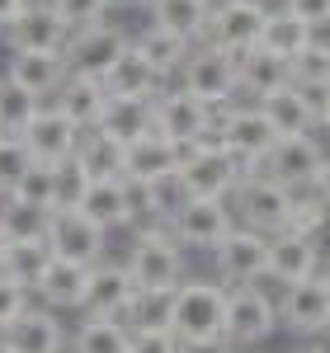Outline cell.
<instances>
[{
    "instance_id": "1",
    "label": "cell",
    "mask_w": 330,
    "mask_h": 353,
    "mask_svg": "<svg viewBox=\"0 0 330 353\" xmlns=\"http://www.w3.org/2000/svg\"><path fill=\"white\" fill-rule=\"evenodd\" d=\"M170 334L179 344H208L226 334V288L213 278H184L170 301Z\"/></svg>"
},
{
    "instance_id": "2",
    "label": "cell",
    "mask_w": 330,
    "mask_h": 353,
    "mask_svg": "<svg viewBox=\"0 0 330 353\" xmlns=\"http://www.w3.org/2000/svg\"><path fill=\"white\" fill-rule=\"evenodd\" d=\"M123 269H128L137 292H175L189 278V254L175 245V236L165 226H146V231H137Z\"/></svg>"
},
{
    "instance_id": "3",
    "label": "cell",
    "mask_w": 330,
    "mask_h": 353,
    "mask_svg": "<svg viewBox=\"0 0 330 353\" xmlns=\"http://www.w3.org/2000/svg\"><path fill=\"white\" fill-rule=\"evenodd\" d=\"M213 132H217L222 151L241 165V174L260 170L274 151V128L264 123V113L255 104H226V109H213Z\"/></svg>"
},
{
    "instance_id": "4",
    "label": "cell",
    "mask_w": 330,
    "mask_h": 353,
    "mask_svg": "<svg viewBox=\"0 0 330 353\" xmlns=\"http://www.w3.org/2000/svg\"><path fill=\"white\" fill-rule=\"evenodd\" d=\"M231 217L236 226H246V231H260V236H278L283 226H288V208H293V189H283L274 184L269 174H260V170H250L241 174V184L231 189Z\"/></svg>"
},
{
    "instance_id": "5",
    "label": "cell",
    "mask_w": 330,
    "mask_h": 353,
    "mask_svg": "<svg viewBox=\"0 0 330 353\" xmlns=\"http://www.w3.org/2000/svg\"><path fill=\"white\" fill-rule=\"evenodd\" d=\"M170 85H179L184 94H193L203 109H226V104H236V57L217 52V48H208V43H193L189 61L179 66V76Z\"/></svg>"
},
{
    "instance_id": "6",
    "label": "cell",
    "mask_w": 330,
    "mask_h": 353,
    "mask_svg": "<svg viewBox=\"0 0 330 353\" xmlns=\"http://www.w3.org/2000/svg\"><path fill=\"white\" fill-rule=\"evenodd\" d=\"M269 19V5L264 0H217L213 14H208V33L203 43L217 48L226 57H246L260 48V33Z\"/></svg>"
},
{
    "instance_id": "7",
    "label": "cell",
    "mask_w": 330,
    "mask_h": 353,
    "mask_svg": "<svg viewBox=\"0 0 330 353\" xmlns=\"http://www.w3.org/2000/svg\"><path fill=\"white\" fill-rule=\"evenodd\" d=\"M231 226H236V217H231V203L226 198H189L175 217H170V236H175V245L189 254V250H217L226 236H231Z\"/></svg>"
},
{
    "instance_id": "8",
    "label": "cell",
    "mask_w": 330,
    "mask_h": 353,
    "mask_svg": "<svg viewBox=\"0 0 330 353\" xmlns=\"http://www.w3.org/2000/svg\"><path fill=\"white\" fill-rule=\"evenodd\" d=\"M278 330V301L260 288H231L226 292V344L231 349H255Z\"/></svg>"
},
{
    "instance_id": "9",
    "label": "cell",
    "mask_w": 330,
    "mask_h": 353,
    "mask_svg": "<svg viewBox=\"0 0 330 353\" xmlns=\"http://www.w3.org/2000/svg\"><path fill=\"white\" fill-rule=\"evenodd\" d=\"M213 264H217V283L226 292L231 288H255L269 273V236L231 226V236L213 250Z\"/></svg>"
},
{
    "instance_id": "10",
    "label": "cell",
    "mask_w": 330,
    "mask_h": 353,
    "mask_svg": "<svg viewBox=\"0 0 330 353\" xmlns=\"http://www.w3.org/2000/svg\"><path fill=\"white\" fill-rule=\"evenodd\" d=\"M151 132H161L175 146H193V141H203L213 132V109H203L179 85H165L151 99Z\"/></svg>"
},
{
    "instance_id": "11",
    "label": "cell",
    "mask_w": 330,
    "mask_h": 353,
    "mask_svg": "<svg viewBox=\"0 0 330 353\" xmlns=\"http://www.w3.org/2000/svg\"><path fill=\"white\" fill-rule=\"evenodd\" d=\"M128 28L123 24H95V28H81V33H71V43H66V71L71 76H90V81H104L109 76V66L118 57L128 52Z\"/></svg>"
},
{
    "instance_id": "12",
    "label": "cell",
    "mask_w": 330,
    "mask_h": 353,
    "mask_svg": "<svg viewBox=\"0 0 330 353\" xmlns=\"http://www.w3.org/2000/svg\"><path fill=\"white\" fill-rule=\"evenodd\" d=\"M179 179H184L189 198H231V189L241 184V165L222 151L217 132H208L203 141H198V151L184 161Z\"/></svg>"
},
{
    "instance_id": "13",
    "label": "cell",
    "mask_w": 330,
    "mask_h": 353,
    "mask_svg": "<svg viewBox=\"0 0 330 353\" xmlns=\"http://www.w3.org/2000/svg\"><path fill=\"white\" fill-rule=\"evenodd\" d=\"M48 250H52V259L81 264V269H95L99 259H109V231H99L85 212H52Z\"/></svg>"
},
{
    "instance_id": "14",
    "label": "cell",
    "mask_w": 330,
    "mask_h": 353,
    "mask_svg": "<svg viewBox=\"0 0 330 353\" xmlns=\"http://www.w3.org/2000/svg\"><path fill=\"white\" fill-rule=\"evenodd\" d=\"M137 297V288H133V278L123 264H113V259H99L90 278H85V301H81V316L85 321H123L128 316V306Z\"/></svg>"
},
{
    "instance_id": "15",
    "label": "cell",
    "mask_w": 330,
    "mask_h": 353,
    "mask_svg": "<svg viewBox=\"0 0 330 353\" xmlns=\"http://www.w3.org/2000/svg\"><path fill=\"white\" fill-rule=\"evenodd\" d=\"M71 344V334L61 325V316L48 311V306H28L19 321H10V325L0 330V349L5 353H66Z\"/></svg>"
},
{
    "instance_id": "16",
    "label": "cell",
    "mask_w": 330,
    "mask_h": 353,
    "mask_svg": "<svg viewBox=\"0 0 330 353\" xmlns=\"http://www.w3.org/2000/svg\"><path fill=\"white\" fill-rule=\"evenodd\" d=\"M321 161H326V151H321V141H316L311 132L307 137H278L274 151H269V161L260 165V174H269V179L283 184V189H311Z\"/></svg>"
},
{
    "instance_id": "17",
    "label": "cell",
    "mask_w": 330,
    "mask_h": 353,
    "mask_svg": "<svg viewBox=\"0 0 330 353\" xmlns=\"http://www.w3.org/2000/svg\"><path fill=\"white\" fill-rule=\"evenodd\" d=\"M278 325H288L293 334H330V283L326 278H307V283L283 288Z\"/></svg>"
},
{
    "instance_id": "18",
    "label": "cell",
    "mask_w": 330,
    "mask_h": 353,
    "mask_svg": "<svg viewBox=\"0 0 330 353\" xmlns=\"http://www.w3.org/2000/svg\"><path fill=\"white\" fill-rule=\"evenodd\" d=\"M5 43H10V52H66L71 28L52 14L48 0H28L24 14L5 28Z\"/></svg>"
},
{
    "instance_id": "19",
    "label": "cell",
    "mask_w": 330,
    "mask_h": 353,
    "mask_svg": "<svg viewBox=\"0 0 330 353\" xmlns=\"http://www.w3.org/2000/svg\"><path fill=\"white\" fill-rule=\"evenodd\" d=\"M28 146V156L38 165H61L76 156V146H81V128L66 118V113H57L52 104H43L38 109V118L24 128V137H19Z\"/></svg>"
},
{
    "instance_id": "20",
    "label": "cell",
    "mask_w": 330,
    "mask_h": 353,
    "mask_svg": "<svg viewBox=\"0 0 330 353\" xmlns=\"http://www.w3.org/2000/svg\"><path fill=\"white\" fill-rule=\"evenodd\" d=\"M283 288L293 283H307V278H321V245L307 241V236H293V231H278L269 236V273Z\"/></svg>"
},
{
    "instance_id": "21",
    "label": "cell",
    "mask_w": 330,
    "mask_h": 353,
    "mask_svg": "<svg viewBox=\"0 0 330 353\" xmlns=\"http://www.w3.org/2000/svg\"><path fill=\"white\" fill-rule=\"evenodd\" d=\"M66 57L61 52H10V61H5V81H14L19 90H28L33 99H52L57 90L66 85Z\"/></svg>"
},
{
    "instance_id": "22",
    "label": "cell",
    "mask_w": 330,
    "mask_h": 353,
    "mask_svg": "<svg viewBox=\"0 0 330 353\" xmlns=\"http://www.w3.org/2000/svg\"><path fill=\"white\" fill-rule=\"evenodd\" d=\"M99 85H104V94H109V99H142V104H151L170 81H161V76H156V66H151V61L128 43V52L113 61L109 76H104Z\"/></svg>"
},
{
    "instance_id": "23",
    "label": "cell",
    "mask_w": 330,
    "mask_h": 353,
    "mask_svg": "<svg viewBox=\"0 0 330 353\" xmlns=\"http://www.w3.org/2000/svg\"><path fill=\"white\" fill-rule=\"evenodd\" d=\"M161 174H179V146L165 141L161 132L137 137L128 151H123V179H137V184H151Z\"/></svg>"
},
{
    "instance_id": "24",
    "label": "cell",
    "mask_w": 330,
    "mask_h": 353,
    "mask_svg": "<svg viewBox=\"0 0 330 353\" xmlns=\"http://www.w3.org/2000/svg\"><path fill=\"white\" fill-rule=\"evenodd\" d=\"M48 104H52L57 113H66L81 132H90V128H99V118L109 109V94H104V85L90 81V76H66V85L57 90Z\"/></svg>"
},
{
    "instance_id": "25",
    "label": "cell",
    "mask_w": 330,
    "mask_h": 353,
    "mask_svg": "<svg viewBox=\"0 0 330 353\" xmlns=\"http://www.w3.org/2000/svg\"><path fill=\"white\" fill-rule=\"evenodd\" d=\"M85 278H90V269L66 264V259H52V264L43 269V278H38L33 297H38V306H48V311H57V316H61V311H81Z\"/></svg>"
},
{
    "instance_id": "26",
    "label": "cell",
    "mask_w": 330,
    "mask_h": 353,
    "mask_svg": "<svg viewBox=\"0 0 330 353\" xmlns=\"http://www.w3.org/2000/svg\"><path fill=\"white\" fill-rule=\"evenodd\" d=\"M81 212L99 231H133V212H128V184L123 179H95L85 193Z\"/></svg>"
},
{
    "instance_id": "27",
    "label": "cell",
    "mask_w": 330,
    "mask_h": 353,
    "mask_svg": "<svg viewBox=\"0 0 330 353\" xmlns=\"http://www.w3.org/2000/svg\"><path fill=\"white\" fill-rule=\"evenodd\" d=\"M283 85H293V76H288V61L269 57L264 48H255V52L236 57V90H241V94H250L255 104H260L264 94L283 90Z\"/></svg>"
},
{
    "instance_id": "28",
    "label": "cell",
    "mask_w": 330,
    "mask_h": 353,
    "mask_svg": "<svg viewBox=\"0 0 330 353\" xmlns=\"http://www.w3.org/2000/svg\"><path fill=\"white\" fill-rule=\"evenodd\" d=\"M213 5L217 0H156L151 5V24L175 33V38H184V43H203Z\"/></svg>"
},
{
    "instance_id": "29",
    "label": "cell",
    "mask_w": 330,
    "mask_h": 353,
    "mask_svg": "<svg viewBox=\"0 0 330 353\" xmlns=\"http://www.w3.org/2000/svg\"><path fill=\"white\" fill-rule=\"evenodd\" d=\"M133 48L156 66V76H161V81H175V76H179V66H184L189 52H193V43H184V38H175V33H165V28H156V24L142 28L137 38H133Z\"/></svg>"
},
{
    "instance_id": "30",
    "label": "cell",
    "mask_w": 330,
    "mask_h": 353,
    "mask_svg": "<svg viewBox=\"0 0 330 353\" xmlns=\"http://www.w3.org/2000/svg\"><path fill=\"white\" fill-rule=\"evenodd\" d=\"M123 141H113L109 132H99V128H90L81 132V146H76V161L90 179H123Z\"/></svg>"
},
{
    "instance_id": "31",
    "label": "cell",
    "mask_w": 330,
    "mask_h": 353,
    "mask_svg": "<svg viewBox=\"0 0 330 353\" xmlns=\"http://www.w3.org/2000/svg\"><path fill=\"white\" fill-rule=\"evenodd\" d=\"M316 33L302 24V19H293L288 10H269V19H264V33H260V48L278 61H293V57L302 52L307 43H311Z\"/></svg>"
},
{
    "instance_id": "32",
    "label": "cell",
    "mask_w": 330,
    "mask_h": 353,
    "mask_svg": "<svg viewBox=\"0 0 330 353\" xmlns=\"http://www.w3.org/2000/svg\"><path fill=\"white\" fill-rule=\"evenodd\" d=\"M48 264H52V250H48V241H19V245H5L0 273H5L10 283H19L24 292H33Z\"/></svg>"
},
{
    "instance_id": "33",
    "label": "cell",
    "mask_w": 330,
    "mask_h": 353,
    "mask_svg": "<svg viewBox=\"0 0 330 353\" xmlns=\"http://www.w3.org/2000/svg\"><path fill=\"white\" fill-rule=\"evenodd\" d=\"M255 109L264 113V123L274 128V137H307V132H311L307 109H302V99H298L293 85H283V90H274V94H264Z\"/></svg>"
},
{
    "instance_id": "34",
    "label": "cell",
    "mask_w": 330,
    "mask_h": 353,
    "mask_svg": "<svg viewBox=\"0 0 330 353\" xmlns=\"http://www.w3.org/2000/svg\"><path fill=\"white\" fill-rule=\"evenodd\" d=\"M48 226H52V212L28 208V203H14V198H0V236H5V245L48 241Z\"/></svg>"
},
{
    "instance_id": "35",
    "label": "cell",
    "mask_w": 330,
    "mask_h": 353,
    "mask_svg": "<svg viewBox=\"0 0 330 353\" xmlns=\"http://www.w3.org/2000/svg\"><path fill=\"white\" fill-rule=\"evenodd\" d=\"M99 132H109L113 141L133 146L137 137L151 132V104H142V99H109V109L99 118Z\"/></svg>"
},
{
    "instance_id": "36",
    "label": "cell",
    "mask_w": 330,
    "mask_h": 353,
    "mask_svg": "<svg viewBox=\"0 0 330 353\" xmlns=\"http://www.w3.org/2000/svg\"><path fill=\"white\" fill-rule=\"evenodd\" d=\"M71 353H128L133 349V330L123 321H81V330L71 334Z\"/></svg>"
},
{
    "instance_id": "37",
    "label": "cell",
    "mask_w": 330,
    "mask_h": 353,
    "mask_svg": "<svg viewBox=\"0 0 330 353\" xmlns=\"http://www.w3.org/2000/svg\"><path fill=\"white\" fill-rule=\"evenodd\" d=\"M38 109H43V99H33L28 90H19L14 81L0 76V132L5 137H24V128L38 118Z\"/></svg>"
},
{
    "instance_id": "38",
    "label": "cell",
    "mask_w": 330,
    "mask_h": 353,
    "mask_svg": "<svg viewBox=\"0 0 330 353\" xmlns=\"http://www.w3.org/2000/svg\"><path fill=\"white\" fill-rule=\"evenodd\" d=\"M90 184H95V179L81 170L76 156H71V161H61V165H52V208H57V212H81Z\"/></svg>"
},
{
    "instance_id": "39",
    "label": "cell",
    "mask_w": 330,
    "mask_h": 353,
    "mask_svg": "<svg viewBox=\"0 0 330 353\" xmlns=\"http://www.w3.org/2000/svg\"><path fill=\"white\" fill-rule=\"evenodd\" d=\"M326 221H330V208L316 198V193H311V189H293V208H288V226H283V231L316 241Z\"/></svg>"
},
{
    "instance_id": "40",
    "label": "cell",
    "mask_w": 330,
    "mask_h": 353,
    "mask_svg": "<svg viewBox=\"0 0 330 353\" xmlns=\"http://www.w3.org/2000/svg\"><path fill=\"white\" fill-rule=\"evenodd\" d=\"M170 301H175V292H137L128 316H123V325L133 334L137 330H170Z\"/></svg>"
},
{
    "instance_id": "41",
    "label": "cell",
    "mask_w": 330,
    "mask_h": 353,
    "mask_svg": "<svg viewBox=\"0 0 330 353\" xmlns=\"http://www.w3.org/2000/svg\"><path fill=\"white\" fill-rule=\"evenodd\" d=\"M146 198H151V226H170V217L189 203V189L179 174H161L146 184Z\"/></svg>"
},
{
    "instance_id": "42",
    "label": "cell",
    "mask_w": 330,
    "mask_h": 353,
    "mask_svg": "<svg viewBox=\"0 0 330 353\" xmlns=\"http://www.w3.org/2000/svg\"><path fill=\"white\" fill-rule=\"evenodd\" d=\"M288 76H293V85H330V43L311 38L302 52L288 61Z\"/></svg>"
},
{
    "instance_id": "43",
    "label": "cell",
    "mask_w": 330,
    "mask_h": 353,
    "mask_svg": "<svg viewBox=\"0 0 330 353\" xmlns=\"http://www.w3.org/2000/svg\"><path fill=\"white\" fill-rule=\"evenodd\" d=\"M14 203H28V208H43V212H57L52 208V165H28L19 174V184L5 193Z\"/></svg>"
},
{
    "instance_id": "44",
    "label": "cell",
    "mask_w": 330,
    "mask_h": 353,
    "mask_svg": "<svg viewBox=\"0 0 330 353\" xmlns=\"http://www.w3.org/2000/svg\"><path fill=\"white\" fill-rule=\"evenodd\" d=\"M48 5H52V14L71 28V33L104 24V14H109V0H48Z\"/></svg>"
},
{
    "instance_id": "45",
    "label": "cell",
    "mask_w": 330,
    "mask_h": 353,
    "mask_svg": "<svg viewBox=\"0 0 330 353\" xmlns=\"http://www.w3.org/2000/svg\"><path fill=\"white\" fill-rule=\"evenodd\" d=\"M28 165H38V161L28 156L24 141H19V137H0V198L19 184V174H24Z\"/></svg>"
},
{
    "instance_id": "46",
    "label": "cell",
    "mask_w": 330,
    "mask_h": 353,
    "mask_svg": "<svg viewBox=\"0 0 330 353\" xmlns=\"http://www.w3.org/2000/svg\"><path fill=\"white\" fill-rule=\"evenodd\" d=\"M293 90H298V99H302L311 132H316V128H330V85H293Z\"/></svg>"
},
{
    "instance_id": "47",
    "label": "cell",
    "mask_w": 330,
    "mask_h": 353,
    "mask_svg": "<svg viewBox=\"0 0 330 353\" xmlns=\"http://www.w3.org/2000/svg\"><path fill=\"white\" fill-rule=\"evenodd\" d=\"M28 306H33V292H24L19 283H10V278L0 273V330L10 325V321H19Z\"/></svg>"
},
{
    "instance_id": "48",
    "label": "cell",
    "mask_w": 330,
    "mask_h": 353,
    "mask_svg": "<svg viewBox=\"0 0 330 353\" xmlns=\"http://www.w3.org/2000/svg\"><path fill=\"white\" fill-rule=\"evenodd\" d=\"M283 10H288L293 19H302L311 33L330 24V0H283Z\"/></svg>"
},
{
    "instance_id": "49",
    "label": "cell",
    "mask_w": 330,
    "mask_h": 353,
    "mask_svg": "<svg viewBox=\"0 0 330 353\" xmlns=\"http://www.w3.org/2000/svg\"><path fill=\"white\" fill-rule=\"evenodd\" d=\"M128 353H179V339L170 330H137Z\"/></svg>"
},
{
    "instance_id": "50",
    "label": "cell",
    "mask_w": 330,
    "mask_h": 353,
    "mask_svg": "<svg viewBox=\"0 0 330 353\" xmlns=\"http://www.w3.org/2000/svg\"><path fill=\"white\" fill-rule=\"evenodd\" d=\"M311 193H316V198H321V203L330 208V156L321 161V170H316V179H311Z\"/></svg>"
},
{
    "instance_id": "51",
    "label": "cell",
    "mask_w": 330,
    "mask_h": 353,
    "mask_svg": "<svg viewBox=\"0 0 330 353\" xmlns=\"http://www.w3.org/2000/svg\"><path fill=\"white\" fill-rule=\"evenodd\" d=\"M24 5H28V0H0V33L14 24L19 14H24Z\"/></svg>"
},
{
    "instance_id": "52",
    "label": "cell",
    "mask_w": 330,
    "mask_h": 353,
    "mask_svg": "<svg viewBox=\"0 0 330 353\" xmlns=\"http://www.w3.org/2000/svg\"><path fill=\"white\" fill-rule=\"evenodd\" d=\"M179 353H236L226 339H208V344H179Z\"/></svg>"
},
{
    "instance_id": "53",
    "label": "cell",
    "mask_w": 330,
    "mask_h": 353,
    "mask_svg": "<svg viewBox=\"0 0 330 353\" xmlns=\"http://www.w3.org/2000/svg\"><path fill=\"white\" fill-rule=\"evenodd\" d=\"M128 5H137V0H109V10H128Z\"/></svg>"
},
{
    "instance_id": "54",
    "label": "cell",
    "mask_w": 330,
    "mask_h": 353,
    "mask_svg": "<svg viewBox=\"0 0 330 353\" xmlns=\"http://www.w3.org/2000/svg\"><path fill=\"white\" fill-rule=\"evenodd\" d=\"M293 353H330V349H316V344H311V349H293Z\"/></svg>"
},
{
    "instance_id": "55",
    "label": "cell",
    "mask_w": 330,
    "mask_h": 353,
    "mask_svg": "<svg viewBox=\"0 0 330 353\" xmlns=\"http://www.w3.org/2000/svg\"><path fill=\"white\" fill-rule=\"evenodd\" d=\"M137 5H146V10H151V5H156V0H137Z\"/></svg>"
},
{
    "instance_id": "56",
    "label": "cell",
    "mask_w": 330,
    "mask_h": 353,
    "mask_svg": "<svg viewBox=\"0 0 330 353\" xmlns=\"http://www.w3.org/2000/svg\"><path fill=\"white\" fill-rule=\"evenodd\" d=\"M0 259H5V236H0Z\"/></svg>"
},
{
    "instance_id": "57",
    "label": "cell",
    "mask_w": 330,
    "mask_h": 353,
    "mask_svg": "<svg viewBox=\"0 0 330 353\" xmlns=\"http://www.w3.org/2000/svg\"><path fill=\"white\" fill-rule=\"evenodd\" d=\"M321 278H326V283H330V264H326V273H321Z\"/></svg>"
},
{
    "instance_id": "58",
    "label": "cell",
    "mask_w": 330,
    "mask_h": 353,
    "mask_svg": "<svg viewBox=\"0 0 330 353\" xmlns=\"http://www.w3.org/2000/svg\"><path fill=\"white\" fill-rule=\"evenodd\" d=\"M0 76H5V61H0Z\"/></svg>"
},
{
    "instance_id": "59",
    "label": "cell",
    "mask_w": 330,
    "mask_h": 353,
    "mask_svg": "<svg viewBox=\"0 0 330 353\" xmlns=\"http://www.w3.org/2000/svg\"><path fill=\"white\" fill-rule=\"evenodd\" d=\"M0 353H5V349H0Z\"/></svg>"
},
{
    "instance_id": "60",
    "label": "cell",
    "mask_w": 330,
    "mask_h": 353,
    "mask_svg": "<svg viewBox=\"0 0 330 353\" xmlns=\"http://www.w3.org/2000/svg\"><path fill=\"white\" fill-rule=\"evenodd\" d=\"M0 137H5V132H0Z\"/></svg>"
}]
</instances>
